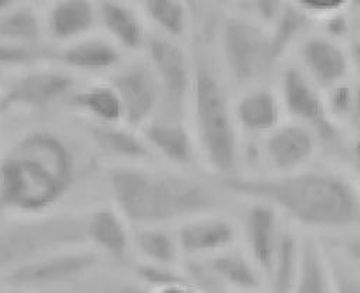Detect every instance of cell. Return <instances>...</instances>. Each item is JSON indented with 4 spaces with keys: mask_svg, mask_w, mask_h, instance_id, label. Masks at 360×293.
Masks as SVG:
<instances>
[{
    "mask_svg": "<svg viewBox=\"0 0 360 293\" xmlns=\"http://www.w3.org/2000/svg\"><path fill=\"white\" fill-rule=\"evenodd\" d=\"M229 197L271 205L289 222L336 237L360 228V188L329 168H304L285 175L217 178Z\"/></svg>",
    "mask_w": 360,
    "mask_h": 293,
    "instance_id": "1",
    "label": "cell"
},
{
    "mask_svg": "<svg viewBox=\"0 0 360 293\" xmlns=\"http://www.w3.org/2000/svg\"><path fill=\"white\" fill-rule=\"evenodd\" d=\"M191 8L193 89L188 117L201 161L218 178L238 174L241 164V141L233 120V101L228 80L221 69L215 34L221 16L212 9ZM190 34V36H191Z\"/></svg>",
    "mask_w": 360,
    "mask_h": 293,
    "instance_id": "2",
    "label": "cell"
},
{
    "mask_svg": "<svg viewBox=\"0 0 360 293\" xmlns=\"http://www.w3.org/2000/svg\"><path fill=\"white\" fill-rule=\"evenodd\" d=\"M108 188L117 212L139 228L169 226L221 212L226 193L191 171L117 167L108 172Z\"/></svg>",
    "mask_w": 360,
    "mask_h": 293,
    "instance_id": "3",
    "label": "cell"
},
{
    "mask_svg": "<svg viewBox=\"0 0 360 293\" xmlns=\"http://www.w3.org/2000/svg\"><path fill=\"white\" fill-rule=\"evenodd\" d=\"M77 161L69 144L46 130L19 138L0 161V207L40 215L73 188Z\"/></svg>",
    "mask_w": 360,
    "mask_h": 293,
    "instance_id": "4",
    "label": "cell"
},
{
    "mask_svg": "<svg viewBox=\"0 0 360 293\" xmlns=\"http://www.w3.org/2000/svg\"><path fill=\"white\" fill-rule=\"evenodd\" d=\"M215 50L228 83L244 91L258 87L281 63L269 29L239 12L221 16Z\"/></svg>",
    "mask_w": 360,
    "mask_h": 293,
    "instance_id": "5",
    "label": "cell"
},
{
    "mask_svg": "<svg viewBox=\"0 0 360 293\" xmlns=\"http://www.w3.org/2000/svg\"><path fill=\"white\" fill-rule=\"evenodd\" d=\"M279 100L290 122L308 129L335 157L349 161V140L329 112L323 93L297 66H286L279 76Z\"/></svg>",
    "mask_w": 360,
    "mask_h": 293,
    "instance_id": "6",
    "label": "cell"
},
{
    "mask_svg": "<svg viewBox=\"0 0 360 293\" xmlns=\"http://www.w3.org/2000/svg\"><path fill=\"white\" fill-rule=\"evenodd\" d=\"M86 221L53 216L13 223L0 229V269L20 266L41 254L86 241Z\"/></svg>",
    "mask_w": 360,
    "mask_h": 293,
    "instance_id": "7",
    "label": "cell"
},
{
    "mask_svg": "<svg viewBox=\"0 0 360 293\" xmlns=\"http://www.w3.org/2000/svg\"><path fill=\"white\" fill-rule=\"evenodd\" d=\"M147 63L161 90V108L155 117L187 122L193 89V58L181 43L154 34L147 39Z\"/></svg>",
    "mask_w": 360,
    "mask_h": 293,
    "instance_id": "8",
    "label": "cell"
},
{
    "mask_svg": "<svg viewBox=\"0 0 360 293\" xmlns=\"http://www.w3.org/2000/svg\"><path fill=\"white\" fill-rule=\"evenodd\" d=\"M283 228V218L279 212L264 202L248 201L239 216V240H243L244 252L259 269L264 280L276 256Z\"/></svg>",
    "mask_w": 360,
    "mask_h": 293,
    "instance_id": "9",
    "label": "cell"
},
{
    "mask_svg": "<svg viewBox=\"0 0 360 293\" xmlns=\"http://www.w3.org/2000/svg\"><path fill=\"white\" fill-rule=\"evenodd\" d=\"M123 107L124 123L131 129H143L161 108V90L150 65L131 63L111 79Z\"/></svg>",
    "mask_w": 360,
    "mask_h": 293,
    "instance_id": "10",
    "label": "cell"
},
{
    "mask_svg": "<svg viewBox=\"0 0 360 293\" xmlns=\"http://www.w3.org/2000/svg\"><path fill=\"white\" fill-rule=\"evenodd\" d=\"M175 237L184 259H207L235 248L239 241L238 222L215 212L179 223Z\"/></svg>",
    "mask_w": 360,
    "mask_h": 293,
    "instance_id": "11",
    "label": "cell"
},
{
    "mask_svg": "<svg viewBox=\"0 0 360 293\" xmlns=\"http://www.w3.org/2000/svg\"><path fill=\"white\" fill-rule=\"evenodd\" d=\"M299 69L322 91L347 82L352 65L347 48L322 33L307 36L297 48Z\"/></svg>",
    "mask_w": 360,
    "mask_h": 293,
    "instance_id": "12",
    "label": "cell"
},
{
    "mask_svg": "<svg viewBox=\"0 0 360 293\" xmlns=\"http://www.w3.org/2000/svg\"><path fill=\"white\" fill-rule=\"evenodd\" d=\"M261 158L274 175H285L308 168L319 150L315 136L296 123L281 124L264 137Z\"/></svg>",
    "mask_w": 360,
    "mask_h": 293,
    "instance_id": "13",
    "label": "cell"
},
{
    "mask_svg": "<svg viewBox=\"0 0 360 293\" xmlns=\"http://www.w3.org/2000/svg\"><path fill=\"white\" fill-rule=\"evenodd\" d=\"M97 255L90 251H76L37 258L15 268L8 275V283L19 287H43L62 285L91 271Z\"/></svg>",
    "mask_w": 360,
    "mask_h": 293,
    "instance_id": "14",
    "label": "cell"
},
{
    "mask_svg": "<svg viewBox=\"0 0 360 293\" xmlns=\"http://www.w3.org/2000/svg\"><path fill=\"white\" fill-rule=\"evenodd\" d=\"M141 131L153 155H158L179 171H195L201 157L193 130L186 122L154 117Z\"/></svg>",
    "mask_w": 360,
    "mask_h": 293,
    "instance_id": "15",
    "label": "cell"
},
{
    "mask_svg": "<svg viewBox=\"0 0 360 293\" xmlns=\"http://www.w3.org/2000/svg\"><path fill=\"white\" fill-rule=\"evenodd\" d=\"M72 74L62 70H39L18 79L0 98V110H40L65 98L75 87Z\"/></svg>",
    "mask_w": 360,
    "mask_h": 293,
    "instance_id": "16",
    "label": "cell"
},
{
    "mask_svg": "<svg viewBox=\"0 0 360 293\" xmlns=\"http://www.w3.org/2000/svg\"><path fill=\"white\" fill-rule=\"evenodd\" d=\"M282 104L276 91L268 87L245 90L233 103V120L251 137H266L282 124Z\"/></svg>",
    "mask_w": 360,
    "mask_h": 293,
    "instance_id": "17",
    "label": "cell"
},
{
    "mask_svg": "<svg viewBox=\"0 0 360 293\" xmlns=\"http://www.w3.org/2000/svg\"><path fill=\"white\" fill-rule=\"evenodd\" d=\"M210 271L225 292L262 293L265 280L251 258L236 248L205 259Z\"/></svg>",
    "mask_w": 360,
    "mask_h": 293,
    "instance_id": "18",
    "label": "cell"
},
{
    "mask_svg": "<svg viewBox=\"0 0 360 293\" xmlns=\"http://www.w3.org/2000/svg\"><path fill=\"white\" fill-rule=\"evenodd\" d=\"M86 238L118 263L129 261L133 240L126 219L117 211L100 208L86 219Z\"/></svg>",
    "mask_w": 360,
    "mask_h": 293,
    "instance_id": "19",
    "label": "cell"
},
{
    "mask_svg": "<svg viewBox=\"0 0 360 293\" xmlns=\"http://www.w3.org/2000/svg\"><path fill=\"white\" fill-rule=\"evenodd\" d=\"M97 18L118 46L129 51L146 47L147 32L140 13L127 4L103 0L97 5Z\"/></svg>",
    "mask_w": 360,
    "mask_h": 293,
    "instance_id": "20",
    "label": "cell"
},
{
    "mask_svg": "<svg viewBox=\"0 0 360 293\" xmlns=\"http://www.w3.org/2000/svg\"><path fill=\"white\" fill-rule=\"evenodd\" d=\"M90 137L104 157L127 162H144L153 158L143 136L120 124H94Z\"/></svg>",
    "mask_w": 360,
    "mask_h": 293,
    "instance_id": "21",
    "label": "cell"
},
{
    "mask_svg": "<svg viewBox=\"0 0 360 293\" xmlns=\"http://www.w3.org/2000/svg\"><path fill=\"white\" fill-rule=\"evenodd\" d=\"M97 20V8L89 0H60L47 16V32L58 41L75 40L89 33Z\"/></svg>",
    "mask_w": 360,
    "mask_h": 293,
    "instance_id": "22",
    "label": "cell"
},
{
    "mask_svg": "<svg viewBox=\"0 0 360 293\" xmlns=\"http://www.w3.org/2000/svg\"><path fill=\"white\" fill-rule=\"evenodd\" d=\"M302 238L285 225L272 268L265 280L268 293H292L301 269Z\"/></svg>",
    "mask_w": 360,
    "mask_h": 293,
    "instance_id": "23",
    "label": "cell"
},
{
    "mask_svg": "<svg viewBox=\"0 0 360 293\" xmlns=\"http://www.w3.org/2000/svg\"><path fill=\"white\" fill-rule=\"evenodd\" d=\"M65 66L82 72H105L117 67L123 60L122 51L103 39H90L75 43L58 54Z\"/></svg>",
    "mask_w": 360,
    "mask_h": 293,
    "instance_id": "24",
    "label": "cell"
},
{
    "mask_svg": "<svg viewBox=\"0 0 360 293\" xmlns=\"http://www.w3.org/2000/svg\"><path fill=\"white\" fill-rule=\"evenodd\" d=\"M292 293H335L326 254L316 238H302L301 269Z\"/></svg>",
    "mask_w": 360,
    "mask_h": 293,
    "instance_id": "25",
    "label": "cell"
},
{
    "mask_svg": "<svg viewBox=\"0 0 360 293\" xmlns=\"http://www.w3.org/2000/svg\"><path fill=\"white\" fill-rule=\"evenodd\" d=\"M131 240L144 262L161 266H181L183 256L174 229L168 226H144L137 229Z\"/></svg>",
    "mask_w": 360,
    "mask_h": 293,
    "instance_id": "26",
    "label": "cell"
},
{
    "mask_svg": "<svg viewBox=\"0 0 360 293\" xmlns=\"http://www.w3.org/2000/svg\"><path fill=\"white\" fill-rule=\"evenodd\" d=\"M143 12L160 30V34L179 41L191 34L193 18L190 4L181 0H146Z\"/></svg>",
    "mask_w": 360,
    "mask_h": 293,
    "instance_id": "27",
    "label": "cell"
},
{
    "mask_svg": "<svg viewBox=\"0 0 360 293\" xmlns=\"http://www.w3.org/2000/svg\"><path fill=\"white\" fill-rule=\"evenodd\" d=\"M73 104L94 119L97 124H120L124 122L122 101L111 84L90 86L76 93Z\"/></svg>",
    "mask_w": 360,
    "mask_h": 293,
    "instance_id": "28",
    "label": "cell"
},
{
    "mask_svg": "<svg viewBox=\"0 0 360 293\" xmlns=\"http://www.w3.org/2000/svg\"><path fill=\"white\" fill-rule=\"evenodd\" d=\"M312 25L314 20L299 9L295 2L285 4L281 16L269 27L272 44L281 60L295 43H301L307 37Z\"/></svg>",
    "mask_w": 360,
    "mask_h": 293,
    "instance_id": "29",
    "label": "cell"
},
{
    "mask_svg": "<svg viewBox=\"0 0 360 293\" xmlns=\"http://www.w3.org/2000/svg\"><path fill=\"white\" fill-rule=\"evenodd\" d=\"M43 34V26L39 15L26 6L12 8L0 18V40L19 44L37 46Z\"/></svg>",
    "mask_w": 360,
    "mask_h": 293,
    "instance_id": "30",
    "label": "cell"
},
{
    "mask_svg": "<svg viewBox=\"0 0 360 293\" xmlns=\"http://www.w3.org/2000/svg\"><path fill=\"white\" fill-rule=\"evenodd\" d=\"M134 275L151 292L171 285L188 283L181 266H161L141 262L134 268Z\"/></svg>",
    "mask_w": 360,
    "mask_h": 293,
    "instance_id": "31",
    "label": "cell"
},
{
    "mask_svg": "<svg viewBox=\"0 0 360 293\" xmlns=\"http://www.w3.org/2000/svg\"><path fill=\"white\" fill-rule=\"evenodd\" d=\"M323 249L332 275L335 293H360V271L346 262L330 248L323 245Z\"/></svg>",
    "mask_w": 360,
    "mask_h": 293,
    "instance_id": "32",
    "label": "cell"
},
{
    "mask_svg": "<svg viewBox=\"0 0 360 293\" xmlns=\"http://www.w3.org/2000/svg\"><path fill=\"white\" fill-rule=\"evenodd\" d=\"M51 57L53 51L41 46H19L0 40V66L29 65Z\"/></svg>",
    "mask_w": 360,
    "mask_h": 293,
    "instance_id": "33",
    "label": "cell"
},
{
    "mask_svg": "<svg viewBox=\"0 0 360 293\" xmlns=\"http://www.w3.org/2000/svg\"><path fill=\"white\" fill-rule=\"evenodd\" d=\"M323 245L360 271V228L342 233V235L329 237Z\"/></svg>",
    "mask_w": 360,
    "mask_h": 293,
    "instance_id": "34",
    "label": "cell"
},
{
    "mask_svg": "<svg viewBox=\"0 0 360 293\" xmlns=\"http://www.w3.org/2000/svg\"><path fill=\"white\" fill-rule=\"evenodd\" d=\"M239 13H243L259 25L269 29L281 16L285 2L278 0H254V2H243Z\"/></svg>",
    "mask_w": 360,
    "mask_h": 293,
    "instance_id": "35",
    "label": "cell"
},
{
    "mask_svg": "<svg viewBox=\"0 0 360 293\" xmlns=\"http://www.w3.org/2000/svg\"><path fill=\"white\" fill-rule=\"evenodd\" d=\"M322 25V34L342 43V40L349 39L354 36V26H353V18L349 13V11H343L335 15H330L322 20H319Z\"/></svg>",
    "mask_w": 360,
    "mask_h": 293,
    "instance_id": "36",
    "label": "cell"
},
{
    "mask_svg": "<svg viewBox=\"0 0 360 293\" xmlns=\"http://www.w3.org/2000/svg\"><path fill=\"white\" fill-rule=\"evenodd\" d=\"M295 5L314 22H319L330 15L349 11L347 0H296Z\"/></svg>",
    "mask_w": 360,
    "mask_h": 293,
    "instance_id": "37",
    "label": "cell"
},
{
    "mask_svg": "<svg viewBox=\"0 0 360 293\" xmlns=\"http://www.w3.org/2000/svg\"><path fill=\"white\" fill-rule=\"evenodd\" d=\"M104 293H153L141 283H115L104 290Z\"/></svg>",
    "mask_w": 360,
    "mask_h": 293,
    "instance_id": "38",
    "label": "cell"
},
{
    "mask_svg": "<svg viewBox=\"0 0 360 293\" xmlns=\"http://www.w3.org/2000/svg\"><path fill=\"white\" fill-rule=\"evenodd\" d=\"M347 53L350 65L360 73V33L352 36L347 41Z\"/></svg>",
    "mask_w": 360,
    "mask_h": 293,
    "instance_id": "39",
    "label": "cell"
},
{
    "mask_svg": "<svg viewBox=\"0 0 360 293\" xmlns=\"http://www.w3.org/2000/svg\"><path fill=\"white\" fill-rule=\"evenodd\" d=\"M153 293H202V292L191 286L190 283H179V285H171L167 287L153 290Z\"/></svg>",
    "mask_w": 360,
    "mask_h": 293,
    "instance_id": "40",
    "label": "cell"
},
{
    "mask_svg": "<svg viewBox=\"0 0 360 293\" xmlns=\"http://www.w3.org/2000/svg\"><path fill=\"white\" fill-rule=\"evenodd\" d=\"M15 6V2L11 0H0V18H2L8 11H11Z\"/></svg>",
    "mask_w": 360,
    "mask_h": 293,
    "instance_id": "41",
    "label": "cell"
},
{
    "mask_svg": "<svg viewBox=\"0 0 360 293\" xmlns=\"http://www.w3.org/2000/svg\"><path fill=\"white\" fill-rule=\"evenodd\" d=\"M353 18V26H354V34L360 33V16H352Z\"/></svg>",
    "mask_w": 360,
    "mask_h": 293,
    "instance_id": "42",
    "label": "cell"
},
{
    "mask_svg": "<svg viewBox=\"0 0 360 293\" xmlns=\"http://www.w3.org/2000/svg\"><path fill=\"white\" fill-rule=\"evenodd\" d=\"M224 293H233V292H224Z\"/></svg>",
    "mask_w": 360,
    "mask_h": 293,
    "instance_id": "43",
    "label": "cell"
}]
</instances>
